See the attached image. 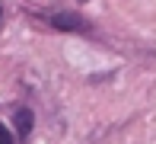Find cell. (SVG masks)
<instances>
[{
	"mask_svg": "<svg viewBox=\"0 0 156 144\" xmlns=\"http://www.w3.org/2000/svg\"><path fill=\"white\" fill-rule=\"evenodd\" d=\"M54 29H83L86 23H83L80 16H70V13H58V16H51Z\"/></svg>",
	"mask_w": 156,
	"mask_h": 144,
	"instance_id": "1",
	"label": "cell"
},
{
	"mask_svg": "<svg viewBox=\"0 0 156 144\" xmlns=\"http://www.w3.org/2000/svg\"><path fill=\"white\" fill-rule=\"evenodd\" d=\"M16 128H19V138H29V131H32V112L29 109L16 112Z\"/></svg>",
	"mask_w": 156,
	"mask_h": 144,
	"instance_id": "2",
	"label": "cell"
},
{
	"mask_svg": "<svg viewBox=\"0 0 156 144\" xmlns=\"http://www.w3.org/2000/svg\"><path fill=\"white\" fill-rule=\"evenodd\" d=\"M0 144H16V141H13V135H10V128H6L3 122H0Z\"/></svg>",
	"mask_w": 156,
	"mask_h": 144,
	"instance_id": "3",
	"label": "cell"
}]
</instances>
